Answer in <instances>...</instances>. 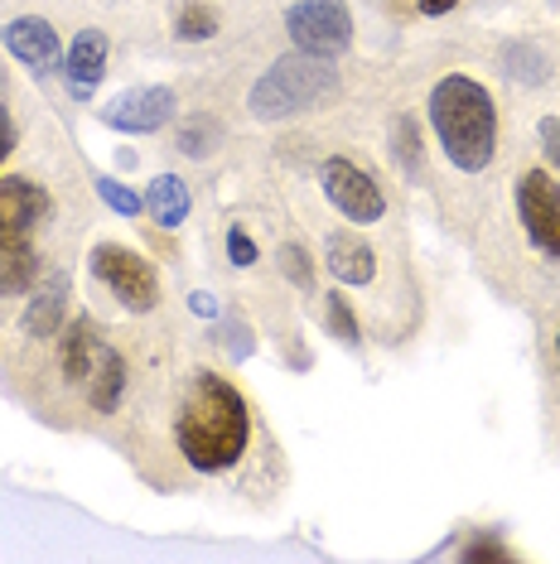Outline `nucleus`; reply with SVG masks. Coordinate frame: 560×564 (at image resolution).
Here are the masks:
<instances>
[{"mask_svg":"<svg viewBox=\"0 0 560 564\" xmlns=\"http://www.w3.org/2000/svg\"><path fill=\"white\" fill-rule=\"evenodd\" d=\"M174 440H180L189 468L198 473H227L233 464H241L251 440V410L241 401V391L213 371L194 377L180 420H174Z\"/></svg>","mask_w":560,"mask_h":564,"instance_id":"obj_1","label":"nucleus"},{"mask_svg":"<svg viewBox=\"0 0 560 564\" xmlns=\"http://www.w3.org/2000/svg\"><path fill=\"white\" fill-rule=\"evenodd\" d=\"M430 126H435L440 150L460 174H483L498 150V111H493L488 87L450 73L430 93Z\"/></svg>","mask_w":560,"mask_h":564,"instance_id":"obj_2","label":"nucleus"},{"mask_svg":"<svg viewBox=\"0 0 560 564\" xmlns=\"http://www.w3.org/2000/svg\"><path fill=\"white\" fill-rule=\"evenodd\" d=\"M338 93V68L334 58L314 54H286L261 73V83L251 87V117L257 121H290L300 111L320 107L324 97Z\"/></svg>","mask_w":560,"mask_h":564,"instance_id":"obj_3","label":"nucleus"},{"mask_svg":"<svg viewBox=\"0 0 560 564\" xmlns=\"http://www.w3.org/2000/svg\"><path fill=\"white\" fill-rule=\"evenodd\" d=\"M87 265H93V275L117 294L131 314H150L160 304V280H155V265H150L146 256L126 251L117 241H101V247H93V261Z\"/></svg>","mask_w":560,"mask_h":564,"instance_id":"obj_4","label":"nucleus"},{"mask_svg":"<svg viewBox=\"0 0 560 564\" xmlns=\"http://www.w3.org/2000/svg\"><path fill=\"white\" fill-rule=\"evenodd\" d=\"M286 30L300 54L314 58H338L353 44V15L343 0H300L286 10Z\"/></svg>","mask_w":560,"mask_h":564,"instance_id":"obj_5","label":"nucleus"},{"mask_svg":"<svg viewBox=\"0 0 560 564\" xmlns=\"http://www.w3.org/2000/svg\"><path fill=\"white\" fill-rule=\"evenodd\" d=\"M54 217V198L44 194L34 178H0V256L30 247V237L40 232V223Z\"/></svg>","mask_w":560,"mask_h":564,"instance_id":"obj_6","label":"nucleus"},{"mask_svg":"<svg viewBox=\"0 0 560 564\" xmlns=\"http://www.w3.org/2000/svg\"><path fill=\"white\" fill-rule=\"evenodd\" d=\"M517 217L527 227L531 247L560 261V188L546 170H527L517 178Z\"/></svg>","mask_w":560,"mask_h":564,"instance_id":"obj_7","label":"nucleus"},{"mask_svg":"<svg viewBox=\"0 0 560 564\" xmlns=\"http://www.w3.org/2000/svg\"><path fill=\"white\" fill-rule=\"evenodd\" d=\"M320 184H324V198L358 227L377 223V217L387 213V198H381V188L373 184V174L358 170L353 160H324Z\"/></svg>","mask_w":560,"mask_h":564,"instance_id":"obj_8","label":"nucleus"},{"mask_svg":"<svg viewBox=\"0 0 560 564\" xmlns=\"http://www.w3.org/2000/svg\"><path fill=\"white\" fill-rule=\"evenodd\" d=\"M174 117V93L170 87H126L101 107V126L126 135H150Z\"/></svg>","mask_w":560,"mask_h":564,"instance_id":"obj_9","label":"nucleus"},{"mask_svg":"<svg viewBox=\"0 0 560 564\" xmlns=\"http://www.w3.org/2000/svg\"><path fill=\"white\" fill-rule=\"evenodd\" d=\"M0 40H6L10 58H20L30 73H49L58 63V30L40 15H20L10 20L6 30H0Z\"/></svg>","mask_w":560,"mask_h":564,"instance_id":"obj_10","label":"nucleus"},{"mask_svg":"<svg viewBox=\"0 0 560 564\" xmlns=\"http://www.w3.org/2000/svg\"><path fill=\"white\" fill-rule=\"evenodd\" d=\"M63 73H68V87L73 97H93L101 73H107V34L101 30H83L78 40L68 44V54H63Z\"/></svg>","mask_w":560,"mask_h":564,"instance_id":"obj_11","label":"nucleus"},{"mask_svg":"<svg viewBox=\"0 0 560 564\" xmlns=\"http://www.w3.org/2000/svg\"><path fill=\"white\" fill-rule=\"evenodd\" d=\"M324 261L334 280L343 285H367V280L377 275V256L367 241H358V232H329L324 237Z\"/></svg>","mask_w":560,"mask_h":564,"instance_id":"obj_12","label":"nucleus"},{"mask_svg":"<svg viewBox=\"0 0 560 564\" xmlns=\"http://www.w3.org/2000/svg\"><path fill=\"white\" fill-rule=\"evenodd\" d=\"M107 352V338H101V328L93 318H73L68 333H63V377L68 381H87V371L97 367V357Z\"/></svg>","mask_w":560,"mask_h":564,"instance_id":"obj_13","label":"nucleus"},{"mask_svg":"<svg viewBox=\"0 0 560 564\" xmlns=\"http://www.w3.org/2000/svg\"><path fill=\"white\" fill-rule=\"evenodd\" d=\"M83 391H87V401H93V410H101V415H111V410L121 405V391H126V362H121V352L111 348V343H107V352L97 357V367L87 371Z\"/></svg>","mask_w":560,"mask_h":564,"instance_id":"obj_14","label":"nucleus"},{"mask_svg":"<svg viewBox=\"0 0 560 564\" xmlns=\"http://www.w3.org/2000/svg\"><path fill=\"white\" fill-rule=\"evenodd\" d=\"M63 310H68V275L54 271L49 285L34 294L30 314H24V333H30V338H54L58 324H63Z\"/></svg>","mask_w":560,"mask_h":564,"instance_id":"obj_15","label":"nucleus"},{"mask_svg":"<svg viewBox=\"0 0 560 564\" xmlns=\"http://www.w3.org/2000/svg\"><path fill=\"white\" fill-rule=\"evenodd\" d=\"M146 213L155 217L160 227H180L184 217H189V188H184V178H174V174L150 178V188H146Z\"/></svg>","mask_w":560,"mask_h":564,"instance_id":"obj_16","label":"nucleus"},{"mask_svg":"<svg viewBox=\"0 0 560 564\" xmlns=\"http://www.w3.org/2000/svg\"><path fill=\"white\" fill-rule=\"evenodd\" d=\"M34 275H40V251L34 247H20V251L0 256V294H24Z\"/></svg>","mask_w":560,"mask_h":564,"instance_id":"obj_17","label":"nucleus"},{"mask_svg":"<svg viewBox=\"0 0 560 564\" xmlns=\"http://www.w3.org/2000/svg\"><path fill=\"white\" fill-rule=\"evenodd\" d=\"M174 34H180L184 44H203L218 34V10L213 6H198V0H189V6L174 15Z\"/></svg>","mask_w":560,"mask_h":564,"instance_id":"obj_18","label":"nucleus"},{"mask_svg":"<svg viewBox=\"0 0 560 564\" xmlns=\"http://www.w3.org/2000/svg\"><path fill=\"white\" fill-rule=\"evenodd\" d=\"M324 324H329V333H334L343 348H358L363 343L358 314H353V304L343 300V294H324Z\"/></svg>","mask_w":560,"mask_h":564,"instance_id":"obj_19","label":"nucleus"},{"mask_svg":"<svg viewBox=\"0 0 560 564\" xmlns=\"http://www.w3.org/2000/svg\"><path fill=\"white\" fill-rule=\"evenodd\" d=\"M391 160L411 178H420V135H416L411 117H397V126H391Z\"/></svg>","mask_w":560,"mask_h":564,"instance_id":"obj_20","label":"nucleus"},{"mask_svg":"<svg viewBox=\"0 0 560 564\" xmlns=\"http://www.w3.org/2000/svg\"><path fill=\"white\" fill-rule=\"evenodd\" d=\"M218 140H223L218 121H189L180 131V150L189 160H203V155H213V150H218Z\"/></svg>","mask_w":560,"mask_h":564,"instance_id":"obj_21","label":"nucleus"},{"mask_svg":"<svg viewBox=\"0 0 560 564\" xmlns=\"http://www.w3.org/2000/svg\"><path fill=\"white\" fill-rule=\"evenodd\" d=\"M97 194H101V203H107L111 213H121V217H136V213H146V198H140V194H131V188H126V184H117V178H107V174L97 178Z\"/></svg>","mask_w":560,"mask_h":564,"instance_id":"obj_22","label":"nucleus"},{"mask_svg":"<svg viewBox=\"0 0 560 564\" xmlns=\"http://www.w3.org/2000/svg\"><path fill=\"white\" fill-rule=\"evenodd\" d=\"M503 58H507V73H517L521 83H546V68H551V63L537 58L527 44H513Z\"/></svg>","mask_w":560,"mask_h":564,"instance_id":"obj_23","label":"nucleus"},{"mask_svg":"<svg viewBox=\"0 0 560 564\" xmlns=\"http://www.w3.org/2000/svg\"><path fill=\"white\" fill-rule=\"evenodd\" d=\"M280 271H286L290 280H295L300 290H310L314 285V271H310V256H304V247H295V241H290V247H280Z\"/></svg>","mask_w":560,"mask_h":564,"instance_id":"obj_24","label":"nucleus"},{"mask_svg":"<svg viewBox=\"0 0 560 564\" xmlns=\"http://www.w3.org/2000/svg\"><path fill=\"white\" fill-rule=\"evenodd\" d=\"M227 261L237 265V271H247V265H257V241H251L241 227H227Z\"/></svg>","mask_w":560,"mask_h":564,"instance_id":"obj_25","label":"nucleus"},{"mask_svg":"<svg viewBox=\"0 0 560 564\" xmlns=\"http://www.w3.org/2000/svg\"><path fill=\"white\" fill-rule=\"evenodd\" d=\"M464 560H513V550L503 541H493V535H478V541L464 545Z\"/></svg>","mask_w":560,"mask_h":564,"instance_id":"obj_26","label":"nucleus"},{"mask_svg":"<svg viewBox=\"0 0 560 564\" xmlns=\"http://www.w3.org/2000/svg\"><path fill=\"white\" fill-rule=\"evenodd\" d=\"M537 135H541V145H546V155H551V164L560 170V117H541Z\"/></svg>","mask_w":560,"mask_h":564,"instance_id":"obj_27","label":"nucleus"},{"mask_svg":"<svg viewBox=\"0 0 560 564\" xmlns=\"http://www.w3.org/2000/svg\"><path fill=\"white\" fill-rule=\"evenodd\" d=\"M15 140H20V131H15V117H10V111L0 107V164L10 160V150H15Z\"/></svg>","mask_w":560,"mask_h":564,"instance_id":"obj_28","label":"nucleus"},{"mask_svg":"<svg viewBox=\"0 0 560 564\" xmlns=\"http://www.w3.org/2000/svg\"><path fill=\"white\" fill-rule=\"evenodd\" d=\"M189 310H194V314H203V318H218V304H213V294H189Z\"/></svg>","mask_w":560,"mask_h":564,"instance_id":"obj_29","label":"nucleus"},{"mask_svg":"<svg viewBox=\"0 0 560 564\" xmlns=\"http://www.w3.org/2000/svg\"><path fill=\"white\" fill-rule=\"evenodd\" d=\"M420 6V15H444V10H454L460 0H416Z\"/></svg>","mask_w":560,"mask_h":564,"instance_id":"obj_30","label":"nucleus"},{"mask_svg":"<svg viewBox=\"0 0 560 564\" xmlns=\"http://www.w3.org/2000/svg\"><path fill=\"white\" fill-rule=\"evenodd\" d=\"M556 352H560V333H556Z\"/></svg>","mask_w":560,"mask_h":564,"instance_id":"obj_31","label":"nucleus"},{"mask_svg":"<svg viewBox=\"0 0 560 564\" xmlns=\"http://www.w3.org/2000/svg\"><path fill=\"white\" fill-rule=\"evenodd\" d=\"M556 6H560V0H556Z\"/></svg>","mask_w":560,"mask_h":564,"instance_id":"obj_32","label":"nucleus"}]
</instances>
